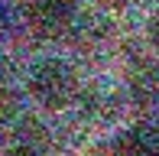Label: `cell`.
<instances>
[{
  "instance_id": "obj_1",
  "label": "cell",
  "mask_w": 159,
  "mask_h": 156,
  "mask_svg": "<svg viewBox=\"0 0 159 156\" xmlns=\"http://www.w3.org/2000/svg\"><path fill=\"white\" fill-rule=\"evenodd\" d=\"M26 94L39 111H49V114H59V111L78 104V94H81V75H78L75 62L62 59V55H39V59L30 62L26 68Z\"/></svg>"
},
{
  "instance_id": "obj_2",
  "label": "cell",
  "mask_w": 159,
  "mask_h": 156,
  "mask_svg": "<svg viewBox=\"0 0 159 156\" xmlns=\"http://www.w3.org/2000/svg\"><path fill=\"white\" fill-rule=\"evenodd\" d=\"M124 98L133 108H153L159 104V59L143 55L133 59L124 75Z\"/></svg>"
},
{
  "instance_id": "obj_3",
  "label": "cell",
  "mask_w": 159,
  "mask_h": 156,
  "mask_svg": "<svg viewBox=\"0 0 159 156\" xmlns=\"http://www.w3.org/2000/svg\"><path fill=\"white\" fill-rule=\"evenodd\" d=\"M78 16V0H26V23L39 36H59Z\"/></svg>"
},
{
  "instance_id": "obj_4",
  "label": "cell",
  "mask_w": 159,
  "mask_h": 156,
  "mask_svg": "<svg viewBox=\"0 0 159 156\" xmlns=\"http://www.w3.org/2000/svg\"><path fill=\"white\" fill-rule=\"evenodd\" d=\"M111 156H159V124L136 120L124 127L111 143Z\"/></svg>"
},
{
  "instance_id": "obj_5",
  "label": "cell",
  "mask_w": 159,
  "mask_h": 156,
  "mask_svg": "<svg viewBox=\"0 0 159 156\" xmlns=\"http://www.w3.org/2000/svg\"><path fill=\"white\" fill-rule=\"evenodd\" d=\"M146 46H149V52L159 59V7L149 13V20H146Z\"/></svg>"
},
{
  "instance_id": "obj_6",
  "label": "cell",
  "mask_w": 159,
  "mask_h": 156,
  "mask_svg": "<svg viewBox=\"0 0 159 156\" xmlns=\"http://www.w3.org/2000/svg\"><path fill=\"white\" fill-rule=\"evenodd\" d=\"M94 3L101 10H107V13H127V10H133L140 0H94Z\"/></svg>"
},
{
  "instance_id": "obj_7",
  "label": "cell",
  "mask_w": 159,
  "mask_h": 156,
  "mask_svg": "<svg viewBox=\"0 0 159 156\" xmlns=\"http://www.w3.org/2000/svg\"><path fill=\"white\" fill-rule=\"evenodd\" d=\"M13 104H16V101H13V91L7 88V85H0V120L13 117V111H16Z\"/></svg>"
},
{
  "instance_id": "obj_8",
  "label": "cell",
  "mask_w": 159,
  "mask_h": 156,
  "mask_svg": "<svg viewBox=\"0 0 159 156\" xmlns=\"http://www.w3.org/2000/svg\"><path fill=\"white\" fill-rule=\"evenodd\" d=\"M3 156H49L42 146H36V143H16V146H10Z\"/></svg>"
},
{
  "instance_id": "obj_9",
  "label": "cell",
  "mask_w": 159,
  "mask_h": 156,
  "mask_svg": "<svg viewBox=\"0 0 159 156\" xmlns=\"http://www.w3.org/2000/svg\"><path fill=\"white\" fill-rule=\"evenodd\" d=\"M7 26V10H3V3H0V30Z\"/></svg>"
}]
</instances>
